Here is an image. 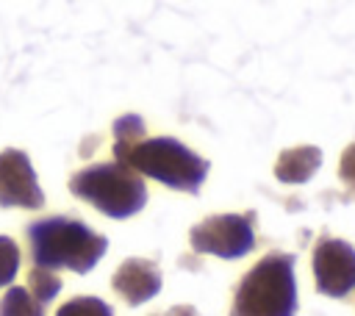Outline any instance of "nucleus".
Instances as JSON below:
<instances>
[{"label":"nucleus","instance_id":"1","mask_svg":"<svg viewBox=\"0 0 355 316\" xmlns=\"http://www.w3.org/2000/svg\"><path fill=\"white\" fill-rule=\"evenodd\" d=\"M28 244L33 266L72 269L86 274L105 255V236L94 233L86 222L69 216H47L28 225Z\"/></svg>","mask_w":355,"mask_h":316},{"label":"nucleus","instance_id":"2","mask_svg":"<svg viewBox=\"0 0 355 316\" xmlns=\"http://www.w3.org/2000/svg\"><path fill=\"white\" fill-rule=\"evenodd\" d=\"M294 255L269 252L241 277L230 316H294Z\"/></svg>","mask_w":355,"mask_h":316},{"label":"nucleus","instance_id":"3","mask_svg":"<svg viewBox=\"0 0 355 316\" xmlns=\"http://www.w3.org/2000/svg\"><path fill=\"white\" fill-rule=\"evenodd\" d=\"M69 191L111 219H128L147 202L144 180L119 161L92 164L69 177Z\"/></svg>","mask_w":355,"mask_h":316},{"label":"nucleus","instance_id":"4","mask_svg":"<svg viewBox=\"0 0 355 316\" xmlns=\"http://www.w3.org/2000/svg\"><path fill=\"white\" fill-rule=\"evenodd\" d=\"M125 166L175 188V191H189V194H197L208 175V161L200 158L197 152H191L186 144H180L172 136L141 139L128 152Z\"/></svg>","mask_w":355,"mask_h":316},{"label":"nucleus","instance_id":"5","mask_svg":"<svg viewBox=\"0 0 355 316\" xmlns=\"http://www.w3.org/2000/svg\"><path fill=\"white\" fill-rule=\"evenodd\" d=\"M191 247L225 261L244 258L255 247V213H216L191 227Z\"/></svg>","mask_w":355,"mask_h":316},{"label":"nucleus","instance_id":"6","mask_svg":"<svg viewBox=\"0 0 355 316\" xmlns=\"http://www.w3.org/2000/svg\"><path fill=\"white\" fill-rule=\"evenodd\" d=\"M316 288L327 297H347L355 288V249L341 238H319L313 247Z\"/></svg>","mask_w":355,"mask_h":316},{"label":"nucleus","instance_id":"7","mask_svg":"<svg viewBox=\"0 0 355 316\" xmlns=\"http://www.w3.org/2000/svg\"><path fill=\"white\" fill-rule=\"evenodd\" d=\"M44 194L39 188L31 158L22 150L0 152V208H42Z\"/></svg>","mask_w":355,"mask_h":316},{"label":"nucleus","instance_id":"8","mask_svg":"<svg viewBox=\"0 0 355 316\" xmlns=\"http://www.w3.org/2000/svg\"><path fill=\"white\" fill-rule=\"evenodd\" d=\"M111 286L130 308H136L161 291V272L147 258H128L116 266Z\"/></svg>","mask_w":355,"mask_h":316},{"label":"nucleus","instance_id":"9","mask_svg":"<svg viewBox=\"0 0 355 316\" xmlns=\"http://www.w3.org/2000/svg\"><path fill=\"white\" fill-rule=\"evenodd\" d=\"M322 166V150L319 147H311V144H302V147H288L277 155V164H275V177L280 183H305L313 177V172Z\"/></svg>","mask_w":355,"mask_h":316},{"label":"nucleus","instance_id":"10","mask_svg":"<svg viewBox=\"0 0 355 316\" xmlns=\"http://www.w3.org/2000/svg\"><path fill=\"white\" fill-rule=\"evenodd\" d=\"M144 139V122L136 114H125L114 122V161L125 164L128 152Z\"/></svg>","mask_w":355,"mask_h":316},{"label":"nucleus","instance_id":"11","mask_svg":"<svg viewBox=\"0 0 355 316\" xmlns=\"http://www.w3.org/2000/svg\"><path fill=\"white\" fill-rule=\"evenodd\" d=\"M0 316H44V310L28 288L11 286L0 299Z\"/></svg>","mask_w":355,"mask_h":316},{"label":"nucleus","instance_id":"12","mask_svg":"<svg viewBox=\"0 0 355 316\" xmlns=\"http://www.w3.org/2000/svg\"><path fill=\"white\" fill-rule=\"evenodd\" d=\"M28 286H31V294L44 305L50 302L58 291H61V280L53 274V269H44V266H33L28 272Z\"/></svg>","mask_w":355,"mask_h":316},{"label":"nucleus","instance_id":"13","mask_svg":"<svg viewBox=\"0 0 355 316\" xmlns=\"http://www.w3.org/2000/svg\"><path fill=\"white\" fill-rule=\"evenodd\" d=\"M19 261H22V255H19L17 241L8 236H0V288L11 286V280L19 272Z\"/></svg>","mask_w":355,"mask_h":316},{"label":"nucleus","instance_id":"14","mask_svg":"<svg viewBox=\"0 0 355 316\" xmlns=\"http://www.w3.org/2000/svg\"><path fill=\"white\" fill-rule=\"evenodd\" d=\"M55 316H114V313H111V308H108L103 299H97V297H75V299L64 302V305L55 310Z\"/></svg>","mask_w":355,"mask_h":316},{"label":"nucleus","instance_id":"15","mask_svg":"<svg viewBox=\"0 0 355 316\" xmlns=\"http://www.w3.org/2000/svg\"><path fill=\"white\" fill-rule=\"evenodd\" d=\"M338 175L347 186L355 188V141L341 152V164H338Z\"/></svg>","mask_w":355,"mask_h":316},{"label":"nucleus","instance_id":"16","mask_svg":"<svg viewBox=\"0 0 355 316\" xmlns=\"http://www.w3.org/2000/svg\"><path fill=\"white\" fill-rule=\"evenodd\" d=\"M169 316H200L194 308H189V305H175L172 310H169Z\"/></svg>","mask_w":355,"mask_h":316}]
</instances>
